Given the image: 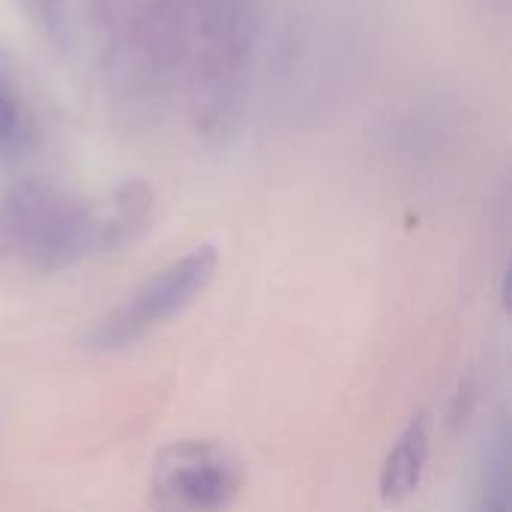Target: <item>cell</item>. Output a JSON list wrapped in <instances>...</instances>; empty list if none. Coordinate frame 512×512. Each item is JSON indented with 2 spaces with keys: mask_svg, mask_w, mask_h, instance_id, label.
<instances>
[{
  "mask_svg": "<svg viewBox=\"0 0 512 512\" xmlns=\"http://www.w3.org/2000/svg\"><path fill=\"white\" fill-rule=\"evenodd\" d=\"M27 147H30L27 108L12 84L6 66L0 63V159L15 162L27 153Z\"/></svg>",
  "mask_w": 512,
  "mask_h": 512,
  "instance_id": "obj_8",
  "label": "cell"
},
{
  "mask_svg": "<svg viewBox=\"0 0 512 512\" xmlns=\"http://www.w3.org/2000/svg\"><path fill=\"white\" fill-rule=\"evenodd\" d=\"M219 267V252L201 243L180 255L177 261L156 270L138 291H132L114 312H108L87 333V348L93 351H123L141 342L150 330L162 327L168 318L180 315L195 303L213 282Z\"/></svg>",
  "mask_w": 512,
  "mask_h": 512,
  "instance_id": "obj_4",
  "label": "cell"
},
{
  "mask_svg": "<svg viewBox=\"0 0 512 512\" xmlns=\"http://www.w3.org/2000/svg\"><path fill=\"white\" fill-rule=\"evenodd\" d=\"M102 6L117 93L138 105L150 102L186 54V6L183 0H102Z\"/></svg>",
  "mask_w": 512,
  "mask_h": 512,
  "instance_id": "obj_2",
  "label": "cell"
},
{
  "mask_svg": "<svg viewBox=\"0 0 512 512\" xmlns=\"http://www.w3.org/2000/svg\"><path fill=\"white\" fill-rule=\"evenodd\" d=\"M255 54L252 0H195L192 9V120L222 141L243 114Z\"/></svg>",
  "mask_w": 512,
  "mask_h": 512,
  "instance_id": "obj_1",
  "label": "cell"
},
{
  "mask_svg": "<svg viewBox=\"0 0 512 512\" xmlns=\"http://www.w3.org/2000/svg\"><path fill=\"white\" fill-rule=\"evenodd\" d=\"M153 192L144 183H123L108 198L90 201V258L132 243L150 222Z\"/></svg>",
  "mask_w": 512,
  "mask_h": 512,
  "instance_id": "obj_6",
  "label": "cell"
},
{
  "mask_svg": "<svg viewBox=\"0 0 512 512\" xmlns=\"http://www.w3.org/2000/svg\"><path fill=\"white\" fill-rule=\"evenodd\" d=\"M18 255L36 270H63L90 258V201L27 180L0 198V258Z\"/></svg>",
  "mask_w": 512,
  "mask_h": 512,
  "instance_id": "obj_3",
  "label": "cell"
},
{
  "mask_svg": "<svg viewBox=\"0 0 512 512\" xmlns=\"http://www.w3.org/2000/svg\"><path fill=\"white\" fill-rule=\"evenodd\" d=\"M243 489L240 459L216 441H174L150 471L156 512H225Z\"/></svg>",
  "mask_w": 512,
  "mask_h": 512,
  "instance_id": "obj_5",
  "label": "cell"
},
{
  "mask_svg": "<svg viewBox=\"0 0 512 512\" xmlns=\"http://www.w3.org/2000/svg\"><path fill=\"white\" fill-rule=\"evenodd\" d=\"M426 462H429V423L420 414L408 423V429L399 435V441L390 447L381 465V480H378L381 498L387 504H399L411 498L423 480Z\"/></svg>",
  "mask_w": 512,
  "mask_h": 512,
  "instance_id": "obj_7",
  "label": "cell"
}]
</instances>
